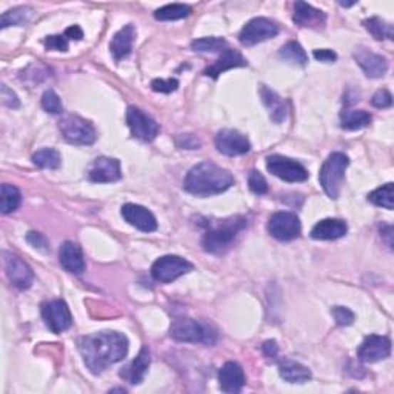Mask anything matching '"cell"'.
<instances>
[{
	"instance_id": "obj_44",
	"label": "cell",
	"mask_w": 394,
	"mask_h": 394,
	"mask_svg": "<svg viewBox=\"0 0 394 394\" xmlns=\"http://www.w3.org/2000/svg\"><path fill=\"white\" fill-rule=\"evenodd\" d=\"M26 240H28V244H31L37 249H42V252H46V249H48V240L41 233L30 232L26 236Z\"/></svg>"
},
{
	"instance_id": "obj_46",
	"label": "cell",
	"mask_w": 394,
	"mask_h": 394,
	"mask_svg": "<svg viewBox=\"0 0 394 394\" xmlns=\"http://www.w3.org/2000/svg\"><path fill=\"white\" fill-rule=\"evenodd\" d=\"M313 56H314V59L319 62H334L336 59H338V54L331 50H314Z\"/></svg>"
},
{
	"instance_id": "obj_3",
	"label": "cell",
	"mask_w": 394,
	"mask_h": 394,
	"mask_svg": "<svg viewBox=\"0 0 394 394\" xmlns=\"http://www.w3.org/2000/svg\"><path fill=\"white\" fill-rule=\"evenodd\" d=\"M247 219L242 216H234L222 220L211 227L202 239V247L207 253L224 254L233 247L237 234L247 228Z\"/></svg>"
},
{
	"instance_id": "obj_24",
	"label": "cell",
	"mask_w": 394,
	"mask_h": 394,
	"mask_svg": "<svg viewBox=\"0 0 394 394\" xmlns=\"http://www.w3.org/2000/svg\"><path fill=\"white\" fill-rule=\"evenodd\" d=\"M134 37H136V28H134L133 25L123 26L120 31L114 34L113 41L110 43V50L114 56V59H116V62H120L131 53Z\"/></svg>"
},
{
	"instance_id": "obj_9",
	"label": "cell",
	"mask_w": 394,
	"mask_h": 394,
	"mask_svg": "<svg viewBox=\"0 0 394 394\" xmlns=\"http://www.w3.org/2000/svg\"><path fill=\"white\" fill-rule=\"evenodd\" d=\"M266 170L270 171L273 176L285 182H291V184H296V182H305L310 176L309 170H306L302 163L279 155L266 157Z\"/></svg>"
},
{
	"instance_id": "obj_14",
	"label": "cell",
	"mask_w": 394,
	"mask_h": 394,
	"mask_svg": "<svg viewBox=\"0 0 394 394\" xmlns=\"http://www.w3.org/2000/svg\"><path fill=\"white\" fill-rule=\"evenodd\" d=\"M216 148L225 156H242L252 150V143L237 130H222L216 136Z\"/></svg>"
},
{
	"instance_id": "obj_15",
	"label": "cell",
	"mask_w": 394,
	"mask_h": 394,
	"mask_svg": "<svg viewBox=\"0 0 394 394\" xmlns=\"http://www.w3.org/2000/svg\"><path fill=\"white\" fill-rule=\"evenodd\" d=\"M391 354V341L387 336L371 334L365 338L358 350V356L362 362L373 363L387 359Z\"/></svg>"
},
{
	"instance_id": "obj_32",
	"label": "cell",
	"mask_w": 394,
	"mask_h": 394,
	"mask_svg": "<svg viewBox=\"0 0 394 394\" xmlns=\"http://www.w3.org/2000/svg\"><path fill=\"white\" fill-rule=\"evenodd\" d=\"M33 162L36 167L43 168V170H57L61 167L62 157L57 150L43 148V150H39L37 152H34Z\"/></svg>"
},
{
	"instance_id": "obj_5",
	"label": "cell",
	"mask_w": 394,
	"mask_h": 394,
	"mask_svg": "<svg viewBox=\"0 0 394 394\" xmlns=\"http://www.w3.org/2000/svg\"><path fill=\"white\" fill-rule=\"evenodd\" d=\"M348 157L343 152H333L326 160L319 172V180L326 196L331 199H338L341 195L342 182L345 177V171L348 168Z\"/></svg>"
},
{
	"instance_id": "obj_23",
	"label": "cell",
	"mask_w": 394,
	"mask_h": 394,
	"mask_svg": "<svg viewBox=\"0 0 394 394\" xmlns=\"http://www.w3.org/2000/svg\"><path fill=\"white\" fill-rule=\"evenodd\" d=\"M348 233V225L342 219H323L311 229V237L316 240H336Z\"/></svg>"
},
{
	"instance_id": "obj_39",
	"label": "cell",
	"mask_w": 394,
	"mask_h": 394,
	"mask_svg": "<svg viewBox=\"0 0 394 394\" xmlns=\"http://www.w3.org/2000/svg\"><path fill=\"white\" fill-rule=\"evenodd\" d=\"M43 45L46 50L51 51H68V39H66L65 34H54V36H48L45 37Z\"/></svg>"
},
{
	"instance_id": "obj_41",
	"label": "cell",
	"mask_w": 394,
	"mask_h": 394,
	"mask_svg": "<svg viewBox=\"0 0 394 394\" xmlns=\"http://www.w3.org/2000/svg\"><path fill=\"white\" fill-rule=\"evenodd\" d=\"M151 88L157 93L170 94L179 88V81L177 79H155L151 82Z\"/></svg>"
},
{
	"instance_id": "obj_29",
	"label": "cell",
	"mask_w": 394,
	"mask_h": 394,
	"mask_svg": "<svg viewBox=\"0 0 394 394\" xmlns=\"http://www.w3.org/2000/svg\"><path fill=\"white\" fill-rule=\"evenodd\" d=\"M33 17V9L30 6H17L9 9V11L2 14L0 19V26H24L31 21Z\"/></svg>"
},
{
	"instance_id": "obj_16",
	"label": "cell",
	"mask_w": 394,
	"mask_h": 394,
	"mask_svg": "<svg viewBox=\"0 0 394 394\" xmlns=\"http://www.w3.org/2000/svg\"><path fill=\"white\" fill-rule=\"evenodd\" d=\"M88 177L94 184H111L122 177L120 162L114 157H98L94 159L88 170Z\"/></svg>"
},
{
	"instance_id": "obj_47",
	"label": "cell",
	"mask_w": 394,
	"mask_h": 394,
	"mask_svg": "<svg viewBox=\"0 0 394 394\" xmlns=\"http://www.w3.org/2000/svg\"><path fill=\"white\" fill-rule=\"evenodd\" d=\"M63 34L68 41H82L83 39V31H82V28L78 26V25H73L70 28H66Z\"/></svg>"
},
{
	"instance_id": "obj_6",
	"label": "cell",
	"mask_w": 394,
	"mask_h": 394,
	"mask_svg": "<svg viewBox=\"0 0 394 394\" xmlns=\"http://www.w3.org/2000/svg\"><path fill=\"white\" fill-rule=\"evenodd\" d=\"M59 128L65 140L74 143V145H91L98 138L93 123L81 116H76V114L65 116L59 123Z\"/></svg>"
},
{
	"instance_id": "obj_27",
	"label": "cell",
	"mask_w": 394,
	"mask_h": 394,
	"mask_svg": "<svg viewBox=\"0 0 394 394\" xmlns=\"http://www.w3.org/2000/svg\"><path fill=\"white\" fill-rule=\"evenodd\" d=\"M279 374L288 383H305L311 379V371L305 365L288 359L279 363Z\"/></svg>"
},
{
	"instance_id": "obj_34",
	"label": "cell",
	"mask_w": 394,
	"mask_h": 394,
	"mask_svg": "<svg viewBox=\"0 0 394 394\" xmlns=\"http://www.w3.org/2000/svg\"><path fill=\"white\" fill-rule=\"evenodd\" d=\"M191 14V8L188 5L172 4L159 8L155 13L157 21H179V19H185Z\"/></svg>"
},
{
	"instance_id": "obj_13",
	"label": "cell",
	"mask_w": 394,
	"mask_h": 394,
	"mask_svg": "<svg viewBox=\"0 0 394 394\" xmlns=\"http://www.w3.org/2000/svg\"><path fill=\"white\" fill-rule=\"evenodd\" d=\"M42 317L53 333L66 331L73 325V316L63 301L56 299L42 305Z\"/></svg>"
},
{
	"instance_id": "obj_12",
	"label": "cell",
	"mask_w": 394,
	"mask_h": 394,
	"mask_svg": "<svg viewBox=\"0 0 394 394\" xmlns=\"http://www.w3.org/2000/svg\"><path fill=\"white\" fill-rule=\"evenodd\" d=\"M4 266L5 273L17 290H28L34 282V273L26 262L21 257L4 252Z\"/></svg>"
},
{
	"instance_id": "obj_40",
	"label": "cell",
	"mask_w": 394,
	"mask_h": 394,
	"mask_svg": "<svg viewBox=\"0 0 394 394\" xmlns=\"http://www.w3.org/2000/svg\"><path fill=\"white\" fill-rule=\"evenodd\" d=\"M331 313L334 316L336 323H338L339 326H348L356 319L354 313L351 310H348V309H345V306H334Z\"/></svg>"
},
{
	"instance_id": "obj_4",
	"label": "cell",
	"mask_w": 394,
	"mask_h": 394,
	"mask_svg": "<svg viewBox=\"0 0 394 394\" xmlns=\"http://www.w3.org/2000/svg\"><path fill=\"white\" fill-rule=\"evenodd\" d=\"M170 336L177 342L214 345L217 333L211 325L195 319H177L172 322Z\"/></svg>"
},
{
	"instance_id": "obj_10",
	"label": "cell",
	"mask_w": 394,
	"mask_h": 394,
	"mask_svg": "<svg viewBox=\"0 0 394 394\" xmlns=\"http://www.w3.org/2000/svg\"><path fill=\"white\" fill-rule=\"evenodd\" d=\"M279 34V26L276 22L266 17H256L249 21L239 34V41L244 46H253L264 41L273 39Z\"/></svg>"
},
{
	"instance_id": "obj_31",
	"label": "cell",
	"mask_w": 394,
	"mask_h": 394,
	"mask_svg": "<svg viewBox=\"0 0 394 394\" xmlns=\"http://www.w3.org/2000/svg\"><path fill=\"white\" fill-rule=\"evenodd\" d=\"M279 56H281L288 63L299 65V66H305L306 62H309V56H306L305 50L301 46V43H297L294 41L286 42L281 48V51H279Z\"/></svg>"
},
{
	"instance_id": "obj_30",
	"label": "cell",
	"mask_w": 394,
	"mask_h": 394,
	"mask_svg": "<svg viewBox=\"0 0 394 394\" xmlns=\"http://www.w3.org/2000/svg\"><path fill=\"white\" fill-rule=\"evenodd\" d=\"M363 26L367 28L368 33L374 37L376 41H393L394 37V30L393 25L382 21L379 17H370L367 21H363Z\"/></svg>"
},
{
	"instance_id": "obj_11",
	"label": "cell",
	"mask_w": 394,
	"mask_h": 394,
	"mask_svg": "<svg viewBox=\"0 0 394 394\" xmlns=\"http://www.w3.org/2000/svg\"><path fill=\"white\" fill-rule=\"evenodd\" d=\"M127 123L131 130L133 138H136L142 142H151L157 138L160 131L159 123L143 113L140 108L130 107L127 110Z\"/></svg>"
},
{
	"instance_id": "obj_37",
	"label": "cell",
	"mask_w": 394,
	"mask_h": 394,
	"mask_svg": "<svg viewBox=\"0 0 394 394\" xmlns=\"http://www.w3.org/2000/svg\"><path fill=\"white\" fill-rule=\"evenodd\" d=\"M42 107L50 114H61L63 111V105L59 95L53 90H46L42 95Z\"/></svg>"
},
{
	"instance_id": "obj_1",
	"label": "cell",
	"mask_w": 394,
	"mask_h": 394,
	"mask_svg": "<svg viewBox=\"0 0 394 394\" xmlns=\"http://www.w3.org/2000/svg\"><path fill=\"white\" fill-rule=\"evenodd\" d=\"M83 362L93 374H100L128 354L127 336L118 331H102L83 336L78 342Z\"/></svg>"
},
{
	"instance_id": "obj_20",
	"label": "cell",
	"mask_w": 394,
	"mask_h": 394,
	"mask_svg": "<svg viewBox=\"0 0 394 394\" xmlns=\"http://www.w3.org/2000/svg\"><path fill=\"white\" fill-rule=\"evenodd\" d=\"M220 388L225 393H239L245 385V374L237 362H227L219 371Z\"/></svg>"
},
{
	"instance_id": "obj_36",
	"label": "cell",
	"mask_w": 394,
	"mask_h": 394,
	"mask_svg": "<svg viewBox=\"0 0 394 394\" xmlns=\"http://www.w3.org/2000/svg\"><path fill=\"white\" fill-rule=\"evenodd\" d=\"M393 199H394V187H393V184L383 185V187H380L378 190H374L373 193L368 195V200L371 202L373 205L387 208V209H393V207H394Z\"/></svg>"
},
{
	"instance_id": "obj_18",
	"label": "cell",
	"mask_w": 394,
	"mask_h": 394,
	"mask_svg": "<svg viewBox=\"0 0 394 394\" xmlns=\"http://www.w3.org/2000/svg\"><path fill=\"white\" fill-rule=\"evenodd\" d=\"M354 59L358 65L363 70V73L371 79H379L388 70V62L383 56L373 53L367 48H359L354 53Z\"/></svg>"
},
{
	"instance_id": "obj_25",
	"label": "cell",
	"mask_w": 394,
	"mask_h": 394,
	"mask_svg": "<svg viewBox=\"0 0 394 394\" xmlns=\"http://www.w3.org/2000/svg\"><path fill=\"white\" fill-rule=\"evenodd\" d=\"M151 363V356H150V350L147 347H142L140 353L138 354V358L131 362L130 367L125 368L120 376L123 379H127L133 385H139V383L145 378V374L150 368Z\"/></svg>"
},
{
	"instance_id": "obj_28",
	"label": "cell",
	"mask_w": 394,
	"mask_h": 394,
	"mask_svg": "<svg viewBox=\"0 0 394 394\" xmlns=\"http://www.w3.org/2000/svg\"><path fill=\"white\" fill-rule=\"evenodd\" d=\"M371 120H373L371 114L363 110H343L341 114V127L343 130H350V131L368 127Z\"/></svg>"
},
{
	"instance_id": "obj_22",
	"label": "cell",
	"mask_w": 394,
	"mask_h": 394,
	"mask_svg": "<svg viewBox=\"0 0 394 394\" xmlns=\"http://www.w3.org/2000/svg\"><path fill=\"white\" fill-rule=\"evenodd\" d=\"M293 21L296 25L304 28H323L326 22V16L322 9H317L310 4L296 2Z\"/></svg>"
},
{
	"instance_id": "obj_43",
	"label": "cell",
	"mask_w": 394,
	"mask_h": 394,
	"mask_svg": "<svg viewBox=\"0 0 394 394\" xmlns=\"http://www.w3.org/2000/svg\"><path fill=\"white\" fill-rule=\"evenodd\" d=\"M177 145L182 150H199L202 143L195 134H180L177 138Z\"/></svg>"
},
{
	"instance_id": "obj_2",
	"label": "cell",
	"mask_w": 394,
	"mask_h": 394,
	"mask_svg": "<svg viewBox=\"0 0 394 394\" xmlns=\"http://www.w3.org/2000/svg\"><path fill=\"white\" fill-rule=\"evenodd\" d=\"M232 185H234L232 172L213 162H202L193 167L184 180L185 191L199 197L220 195Z\"/></svg>"
},
{
	"instance_id": "obj_42",
	"label": "cell",
	"mask_w": 394,
	"mask_h": 394,
	"mask_svg": "<svg viewBox=\"0 0 394 394\" xmlns=\"http://www.w3.org/2000/svg\"><path fill=\"white\" fill-rule=\"evenodd\" d=\"M371 105L376 108H380V110L390 108L393 105V95L387 90H379L378 93H374L373 99H371Z\"/></svg>"
},
{
	"instance_id": "obj_21",
	"label": "cell",
	"mask_w": 394,
	"mask_h": 394,
	"mask_svg": "<svg viewBox=\"0 0 394 394\" xmlns=\"http://www.w3.org/2000/svg\"><path fill=\"white\" fill-rule=\"evenodd\" d=\"M247 65L248 62L242 54L233 50V48H227V50L220 54L219 59L213 65L208 66V68L204 71V74L211 79H217L220 74L228 70L239 68V66H247Z\"/></svg>"
},
{
	"instance_id": "obj_8",
	"label": "cell",
	"mask_w": 394,
	"mask_h": 394,
	"mask_svg": "<svg viewBox=\"0 0 394 394\" xmlns=\"http://www.w3.org/2000/svg\"><path fill=\"white\" fill-rule=\"evenodd\" d=\"M302 225L299 217L291 211H279L268 220V233L281 242H290L301 236Z\"/></svg>"
},
{
	"instance_id": "obj_26",
	"label": "cell",
	"mask_w": 394,
	"mask_h": 394,
	"mask_svg": "<svg viewBox=\"0 0 394 394\" xmlns=\"http://www.w3.org/2000/svg\"><path fill=\"white\" fill-rule=\"evenodd\" d=\"M261 95L265 107L270 111V118L273 119V122L282 123L288 116V107L285 100L273 90L266 88V86H262L261 88Z\"/></svg>"
},
{
	"instance_id": "obj_33",
	"label": "cell",
	"mask_w": 394,
	"mask_h": 394,
	"mask_svg": "<svg viewBox=\"0 0 394 394\" xmlns=\"http://www.w3.org/2000/svg\"><path fill=\"white\" fill-rule=\"evenodd\" d=\"M22 202V195L14 185L4 184L2 185V202H0V209H2L4 214L13 213L19 208Z\"/></svg>"
},
{
	"instance_id": "obj_38",
	"label": "cell",
	"mask_w": 394,
	"mask_h": 394,
	"mask_svg": "<svg viewBox=\"0 0 394 394\" xmlns=\"http://www.w3.org/2000/svg\"><path fill=\"white\" fill-rule=\"evenodd\" d=\"M248 185H249V190H252L253 193L257 195V196H262V195L268 193V184H266L265 177L256 170H253L252 172H249Z\"/></svg>"
},
{
	"instance_id": "obj_19",
	"label": "cell",
	"mask_w": 394,
	"mask_h": 394,
	"mask_svg": "<svg viewBox=\"0 0 394 394\" xmlns=\"http://www.w3.org/2000/svg\"><path fill=\"white\" fill-rule=\"evenodd\" d=\"M59 261L61 265L65 268V271L71 274H82L85 271V257L82 253V248L71 242V240H66L62 244L61 252H59Z\"/></svg>"
},
{
	"instance_id": "obj_35",
	"label": "cell",
	"mask_w": 394,
	"mask_h": 394,
	"mask_svg": "<svg viewBox=\"0 0 394 394\" xmlns=\"http://www.w3.org/2000/svg\"><path fill=\"white\" fill-rule=\"evenodd\" d=\"M191 48L196 53H216V51H225L228 48V43L222 37H202V39H196L191 42Z\"/></svg>"
},
{
	"instance_id": "obj_45",
	"label": "cell",
	"mask_w": 394,
	"mask_h": 394,
	"mask_svg": "<svg viewBox=\"0 0 394 394\" xmlns=\"http://www.w3.org/2000/svg\"><path fill=\"white\" fill-rule=\"evenodd\" d=\"M2 102L9 108H17L19 105H21L16 93H13L11 90H9L6 85H2Z\"/></svg>"
},
{
	"instance_id": "obj_17",
	"label": "cell",
	"mask_w": 394,
	"mask_h": 394,
	"mask_svg": "<svg viewBox=\"0 0 394 394\" xmlns=\"http://www.w3.org/2000/svg\"><path fill=\"white\" fill-rule=\"evenodd\" d=\"M122 217L127 220L131 227L140 229L143 233H151L157 229V220L155 214L142 205L125 204L122 207Z\"/></svg>"
},
{
	"instance_id": "obj_7",
	"label": "cell",
	"mask_w": 394,
	"mask_h": 394,
	"mask_svg": "<svg viewBox=\"0 0 394 394\" xmlns=\"http://www.w3.org/2000/svg\"><path fill=\"white\" fill-rule=\"evenodd\" d=\"M193 270V264L180 256H163L152 264L151 276L160 284H170Z\"/></svg>"
},
{
	"instance_id": "obj_48",
	"label": "cell",
	"mask_w": 394,
	"mask_h": 394,
	"mask_svg": "<svg viewBox=\"0 0 394 394\" xmlns=\"http://www.w3.org/2000/svg\"><path fill=\"white\" fill-rule=\"evenodd\" d=\"M262 351H264V354L266 356V358L274 359L276 356H277V353H279V347H277L276 341H266V342H264Z\"/></svg>"
}]
</instances>
